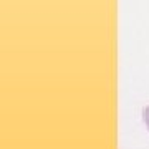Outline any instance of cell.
Masks as SVG:
<instances>
[{"label":"cell","instance_id":"6da1fadb","mask_svg":"<svg viewBox=\"0 0 149 149\" xmlns=\"http://www.w3.org/2000/svg\"><path fill=\"white\" fill-rule=\"evenodd\" d=\"M143 121L146 123V126H148V129H149V106H146L143 109Z\"/></svg>","mask_w":149,"mask_h":149}]
</instances>
